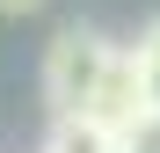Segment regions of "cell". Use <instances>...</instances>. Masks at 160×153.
<instances>
[{
	"mask_svg": "<svg viewBox=\"0 0 160 153\" xmlns=\"http://www.w3.org/2000/svg\"><path fill=\"white\" fill-rule=\"evenodd\" d=\"M109 59H117V44L95 37V29H80V22L51 37V51H44V102H51V117H80L88 110Z\"/></svg>",
	"mask_w": 160,
	"mask_h": 153,
	"instance_id": "obj_1",
	"label": "cell"
},
{
	"mask_svg": "<svg viewBox=\"0 0 160 153\" xmlns=\"http://www.w3.org/2000/svg\"><path fill=\"white\" fill-rule=\"evenodd\" d=\"M88 117H102L109 131H124V124H138V117H146V95H138V59H131V51H117V59L102 66V88H95V102H88Z\"/></svg>",
	"mask_w": 160,
	"mask_h": 153,
	"instance_id": "obj_2",
	"label": "cell"
},
{
	"mask_svg": "<svg viewBox=\"0 0 160 153\" xmlns=\"http://www.w3.org/2000/svg\"><path fill=\"white\" fill-rule=\"evenodd\" d=\"M44 153H124V131H109L102 117H51V131H44Z\"/></svg>",
	"mask_w": 160,
	"mask_h": 153,
	"instance_id": "obj_3",
	"label": "cell"
},
{
	"mask_svg": "<svg viewBox=\"0 0 160 153\" xmlns=\"http://www.w3.org/2000/svg\"><path fill=\"white\" fill-rule=\"evenodd\" d=\"M124 153H160V110H146L138 124H124Z\"/></svg>",
	"mask_w": 160,
	"mask_h": 153,
	"instance_id": "obj_4",
	"label": "cell"
},
{
	"mask_svg": "<svg viewBox=\"0 0 160 153\" xmlns=\"http://www.w3.org/2000/svg\"><path fill=\"white\" fill-rule=\"evenodd\" d=\"M0 8H8V15H29V8H44V0H0Z\"/></svg>",
	"mask_w": 160,
	"mask_h": 153,
	"instance_id": "obj_5",
	"label": "cell"
}]
</instances>
